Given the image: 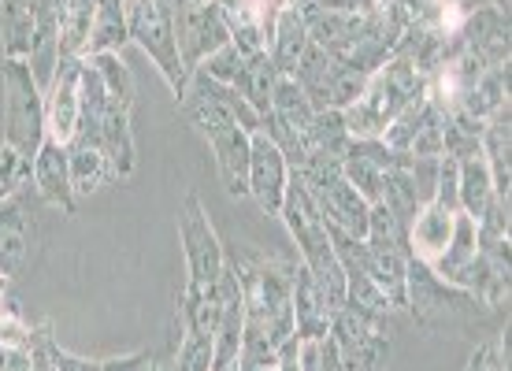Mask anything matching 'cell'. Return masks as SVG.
<instances>
[{"label": "cell", "mask_w": 512, "mask_h": 371, "mask_svg": "<svg viewBox=\"0 0 512 371\" xmlns=\"http://www.w3.org/2000/svg\"><path fill=\"white\" fill-rule=\"evenodd\" d=\"M279 216L286 219V227L294 234L297 249H301V264L308 268V275L316 279L323 301L331 312L346 305V271H342V260L334 253L331 234H327V219L320 216L316 201L308 197L301 175H290L286 182V197H282Z\"/></svg>", "instance_id": "cell-1"}, {"label": "cell", "mask_w": 512, "mask_h": 371, "mask_svg": "<svg viewBox=\"0 0 512 371\" xmlns=\"http://www.w3.org/2000/svg\"><path fill=\"white\" fill-rule=\"evenodd\" d=\"M405 308H412V316L442 334L457 331H475L487 320H498L501 312L490 308L483 297H475L472 290H461L453 282H442L435 271L412 260L405 264Z\"/></svg>", "instance_id": "cell-2"}, {"label": "cell", "mask_w": 512, "mask_h": 371, "mask_svg": "<svg viewBox=\"0 0 512 371\" xmlns=\"http://www.w3.org/2000/svg\"><path fill=\"white\" fill-rule=\"evenodd\" d=\"M427 90V78L412 67L409 56L394 52L360 93L357 101L342 108V123H346L349 138H383V130L394 123L405 104L416 101Z\"/></svg>", "instance_id": "cell-3"}, {"label": "cell", "mask_w": 512, "mask_h": 371, "mask_svg": "<svg viewBox=\"0 0 512 371\" xmlns=\"http://www.w3.org/2000/svg\"><path fill=\"white\" fill-rule=\"evenodd\" d=\"M4 145L34 164L41 141H45V93L34 82L26 60H4Z\"/></svg>", "instance_id": "cell-4"}, {"label": "cell", "mask_w": 512, "mask_h": 371, "mask_svg": "<svg viewBox=\"0 0 512 371\" xmlns=\"http://www.w3.org/2000/svg\"><path fill=\"white\" fill-rule=\"evenodd\" d=\"M127 4V34L138 41L141 49L156 60L171 82L175 97L186 90V67L179 60V45H175V15H171V0H123Z\"/></svg>", "instance_id": "cell-5"}, {"label": "cell", "mask_w": 512, "mask_h": 371, "mask_svg": "<svg viewBox=\"0 0 512 371\" xmlns=\"http://www.w3.org/2000/svg\"><path fill=\"white\" fill-rule=\"evenodd\" d=\"M171 15H175V45H179V60L186 67V75L197 71L212 52L231 41L219 0H175Z\"/></svg>", "instance_id": "cell-6"}, {"label": "cell", "mask_w": 512, "mask_h": 371, "mask_svg": "<svg viewBox=\"0 0 512 371\" xmlns=\"http://www.w3.org/2000/svg\"><path fill=\"white\" fill-rule=\"evenodd\" d=\"M179 234H182V249H186V268H190V286H201V290H212L227 268V253L219 245L212 223H208L205 208L197 197H186V208L179 216Z\"/></svg>", "instance_id": "cell-7"}, {"label": "cell", "mask_w": 512, "mask_h": 371, "mask_svg": "<svg viewBox=\"0 0 512 371\" xmlns=\"http://www.w3.org/2000/svg\"><path fill=\"white\" fill-rule=\"evenodd\" d=\"M82 64L86 56H60L52 82L45 86V138L67 141L78 130V86H82Z\"/></svg>", "instance_id": "cell-8"}, {"label": "cell", "mask_w": 512, "mask_h": 371, "mask_svg": "<svg viewBox=\"0 0 512 371\" xmlns=\"http://www.w3.org/2000/svg\"><path fill=\"white\" fill-rule=\"evenodd\" d=\"M286 182H290V164L275 141L256 130L253 134V149H249V193H253L260 208L279 216L282 197H286Z\"/></svg>", "instance_id": "cell-9"}, {"label": "cell", "mask_w": 512, "mask_h": 371, "mask_svg": "<svg viewBox=\"0 0 512 371\" xmlns=\"http://www.w3.org/2000/svg\"><path fill=\"white\" fill-rule=\"evenodd\" d=\"M34 186L49 205L75 212V190H71V160H67V145L45 138L38 156H34Z\"/></svg>", "instance_id": "cell-10"}, {"label": "cell", "mask_w": 512, "mask_h": 371, "mask_svg": "<svg viewBox=\"0 0 512 371\" xmlns=\"http://www.w3.org/2000/svg\"><path fill=\"white\" fill-rule=\"evenodd\" d=\"M331 308L323 301L316 279L308 275L305 264L294 268V334L301 342H320L331 334Z\"/></svg>", "instance_id": "cell-11"}, {"label": "cell", "mask_w": 512, "mask_h": 371, "mask_svg": "<svg viewBox=\"0 0 512 371\" xmlns=\"http://www.w3.org/2000/svg\"><path fill=\"white\" fill-rule=\"evenodd\" d=\"M453 216L457 212H446L442 205H423L416 212V219L409 223V256L412 260H420V264H435L438 256L446 253L449 245V234H453Z\"/></svg>", "instance_id": "cell-12"}, {"label": "cell", "mask_w": 512, "mask_h": 371, "mask_svg": "<svg viewBox=\"0 0 512 371\" xmlns=\"http://www.w3.org/2000/svg\"><path fill=\"white\" fill-rule=\"evenodd\" d=\"M308 26H305V15L301 8L294 4H286L279 12V23H275V34H271V45H268V60L275 64L279 75H294L297 64H301V56L308 52Z\"/></svg>", "instance_id": "cell-13"}, {"label": "cell", "mask_w": 512, "mask_h": 371, "mask_svg": "<svg viewBox=\"0 0 512 371\" xmlns=\"http://www.w3.org/2000/svg\"><path fill=\"white\" fill-rule=\"evenodd\" d=\"M30 219L23 212V201L19 197H8L0 201V275H15L23 268L26 253H30Z\"/></svg>", "instance_id": "cell-14"}, {"label": "cell", "mask_w": 512, "mask_h": 371, "mask_svg": "<svg viewBox=\"0 0 512 371\" xmlns=\"http://www.w3.org/2000/svg\"><path fill=\"white\" fill-rule=\"evenodd\" d=\"M457 193H461V212H468L475 223H483L490 205H494V182H490L483 149L457 160Z\"/></svg>", "instance_id": "cell-15"}, {"label": "cell", "mask_w": 512, "mask_h": 371, "mask_svg": "<svg viewBox=\"0 0 512 371\" xmlns=\"http://www.w3.org/2000/svg\"><path fill=\"white\" fill-rule=\"evenodd\" d=\"M0 45H4V60H30L34 15L26 0H0Z\"/></svg>", "instance_id": "cell-16"}, {"label": "cell", "mask_w": 512, "mask_h": 371, "mask_svg": "<svg viewBox=\"0 0 512 371\" xmlns=\"http://www.w3.org/2000/svg\"><path fill=\"white\" fill-rule=\"evenodd\" d=\"M275 82H279V71H275V64L268 60V52H256V56H245L242 75L234 78V90L242 93L245 104H249L253 112L268 116L271 93H275Z\"/></svg>", "instance_id": "cell-17"}, {"label": "cell", "mask_w": 512, "mask_h": 371, "mask_svg": "<svg viewBox=\"0 0 512 371\" xmlns=\"http://www.w3.org/2000/svg\"><path fill=\"white\" fill-rule=\"evenodd\" d=\"M127 4L123 0H97L93 12V30L90 45H86V60L101 56V52H119V45L127 41Z\"/></svg>", "instance_id": "cell-18"}, {"label": "cell", "mask_w": 512, "mask_h": 371, "mask_svg": "<svg viewBox=\"0 0 512 371\" xmlns=\"http://www.w3.org/2000/svg\"><path fill=\"white\" fill-rule=\"evenodd\" d=\"M93 12H97V0H67L56 26H60V56H86L93 30Z\"/></svg>", "instance_id": "cell-19"}, {"label": "cell", "mask_w": 512, "mask_h": 371, "mask_svg": "<svg viewBox=\"0 0 512 371\" xmlns=\"http://www.w3.org/2000/svg\"><path fill=\"white\" fill-rule=\"evenodd\" d=\"M67 160H71V190L75 193L101 190L104 179H112L108 156H104L97 145H86V141H67Z\"/></svg>", "instance_id": "cell-20"}, {"label": "cell", "mask_w": 512, "mask_h": 371, "mask_svg": "<svg viewBox=\"0 0 512 371\" xmlns=\"http://www.w3.org/2000/svg\"><path fill=\"white\" fill-rule=\"evenodd\" d=\"M90 64L97 67V75H101L108 97H112L116 104H123V108H134V93H138V86H134V78H130L127 64L119 60V52H101V56H90Z\"/></svg>", "instance_id": "cell-21"}, {"label": "cell", "mask_w": 512, "mask_h": 371, "mask_svg": "<svg viewBox=\"0 0 512 371\" xmlns=\"http://www.w3.org/2000/svg\"><path fill=\"white\" fill-rule=\"evenodd\" d=\"M30 175H34V164H30L26 156L15 153L12 145H4V141H0V201L15 197L19 186H26Z\"/></svg>", "instance_id": "cell-22"}, {"label": "cell", "mask_w": 512, "mask_h": 371, "mask_svg": "<svg viewBox=\"0 0 512 371\" xmlns=\"http://www.w3.org/2000/svg\"><path fill=\"white\" fill-rule=\"evenodd\" d=\"M242 67H245V52L238 49L234 41H227V45L212 52L197 71H205L208 78H216V82H223V86H234V78L242 75Z\"/></svg>", "instance_id": "cell-23"}, {"label": "cell", "mask_w": 512, "mask_h": 371, "mask_svg": "<svg viewBox=\"0 0 512 371\" xmlns=\"http://www.w3.org/2000/svg\"><path fill=\"white\" fill-rule=\"evenodd\" d=\"M156 353H134V357L101 360V371H153Z\"/></svg>", "instance_id": "cell-24"}, {"label": "cell", "mask_w": 512, "mask_h": 371, "mask_svg": "<svg viewBox=\"0 0 512 371\" xmlns=\"http://www.w3.org/2000/svg\"><path fill=\"white\" fill-rule=\"evenodd\" d=\"M56 371H101V360H82L56 349Z\"/></svg>", "instance_id": "cell-25"}, {"label": "cell", "mask_w": 512, "mask_h": 371, "mask_svg": "<svg viewBox=\"0 0 512 371\" xmlns=\"http://www.w3.org/2000/svg\"><path fill=\"white\" fill-rule=\"evenodd\" d=\"M464 371H487V353L479 349V353H475V357L468 360V368H464Z\"/></svg>", "instance_id": "cell-26"}, {"label": "cell", "mask_w": 512, "mask_h": 371, "mask_svg": "<svg viewBox=\"0 0 512 371\" xmlns=\"http://www.w3.org/2000/svg\"><path fill=\"white\" fill-rule=\"evenodd\" d=\"M8 279H12V275H0V308L12 301V297H8V286H12V282H8Z\"/></svg>", "instance_id": "cell-27"}, {"label": "cell", "mask_w": 512, "mask_h": 371, "mask_svg": "<svg viewBox=\"0 0 512 371\" xmlns=\"http://www.w3.org/2000/svg\"><path fill=\"white\" fill-rule=\"evenodd\" d=\"M153 371H171V360H153Z\"/></svg>", "instance_id": "cell-28"}]
</instances>
